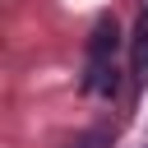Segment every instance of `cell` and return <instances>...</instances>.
<instances>
[{"label": "cell", "mask_w": 148, "mask_h": 148, "mask_svg": "<svg viewBox=\"0 0 148 148\" xmlns=\"http://www.w3.org/2000/svg\"><path fill=\"white\" fill-rule=\"evenodd\" d=\"M116 23H97L92 42H88V74H83V88L97 92V97H111L116 92Z\"/></svg>", "instance_id": "cell-1"}, {"label": "cell", "mask_w": 148, "mask_h": 148, "mask_svg": "<svg viewBox=\"0 0 148 148\" xmlns=\"http://www.w3.org/2000/svg\"><path fill=\"white\" fill-rule=\"evenodd\" d=\"M130 65H134V79L148 83V14L134 23V51H130Z\"/></svg>", "instance_id": "cell-2"}, {"label": "cell", "mask_w": 148, "mask_h": 148, "mask_svg": "<svg viewBox=\"0 0 148 148\" xmlns=\"http://www.w3.org/2000/svg\"><path fill=\"white\" fill-rule=\"evenodd\" d=\"M74 148H106V134H83Z\"/></svg>", "instance_id": "cell-3"}]
</instances>
